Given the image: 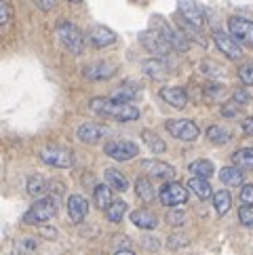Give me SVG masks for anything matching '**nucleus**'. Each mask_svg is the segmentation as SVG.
Wrapping results in <instances>:
<instances>
[{
  "mask_svg": "<svg viewBox=\"0 0 253 255\" xmlns=\"http://www.w3.org/2000/svg\"><path fill=\"white\" fill-rule=\"evenodd\" d=\"M91 110L102 114V116H108V118H114V121H121V123H126V121H137L139 118V108H135L131 104H125V102H119V99H104V97H95L91 99Z\"/></svg>",
  "mask_w": 253,
  "mask_h": 255,
  "instance_id": "f257e3e1",
  "label": "nucleus"
},
{
  "mask_svg": "<svg viewBox=\"0 0 253 255\" xmlns=\"http://www.w3.org/2000/svg\"><path fill=\"white\" fill-rule=\"evenodd\" d=\"M40 158L44 165L55 167V169H70L74 165V152L68 145H61V143H47L40 150Z\"/></svg>",
  "mask_w": 253,
  "mask_h": 255,
  "instance_id": "f03ea898",
  "label": "nucleus"
},
{
  "mask_svg": "<svg viewBox=\"0 0 253 255\" xmlns=\"http://www.w3.org/2000/svg\"><path fill=\"white\" fill-rule=\"evenodd\" d=\"M55 34H57V38L61 40V44L66 47L68 51L72 53H76V55H80V53L85 51V36L83 32H80L74 23H70V21H59L57 23V28H55Z\"/></svg>",
  "mask_w": 253,
  "mask_h": 255,
  "instance_id": "7ed1b4c3",
  "label": "nucleus"
},
{
  "mask_svg": "<svg viewBox=\"0 0 253 255\" xmlns=\"http://www.w3.org/2000/svg\"><path fill=\"white\" fill-rule=\"evenodd\" d=\"M57 213V203L53 198H40L28 209V213L23 215V222L28 224H42L49 222L53 215Z\"/></svg>",
  "mask_w": 253,
  "mask_h": 255,
  "instance_id": "20e7f679",
  "label": "nucleus"
},
{
  "mask_svg": "<svg viewBox=\"0 0 253 255\" xmlns=\"http://www.w3.org/2000/svg\"><path fill=\"white\" fill-rule=\"evenodd\" d=\"M104 152L108 154L110 158L114 160H119V162H125V160H131L137 156V143H133V141H125V139H114V141H108L104 145Z\"/></svg>",
  "mask_w": 253,
  "mask_h": 255,
  "instance_id": "39448f33",
  "label": "nucleus"
},
{
  "mask_svg": "<svg viewBox=\"0 0 253 255\" xmlns=\"http://www.w3.org/2000/svg\"><path fill=\"white\" fill-rule=\"evenodd\" d=\"M213 42H215V47H218L228 59H241L243 57L241 42L234 38L232 34H226L222 30H215L213 32Z\"/></svg>",
  "mask_w": 253,
  "mask_h": 255,
  "instance_id": "423d86ee",
  "label": "nucleus"
},
{
  "mask_svg": "<svg viewBox=\"0 0 253 255\" xmlns=\"http://www.w3.org/2000/svg\"><path fill=\"white\" fill-rule=\"evenodd\" d=\"M177 11L182 13L184 21H188L190 25L201 30L205 25V11L203 6L196 2V0H177Z\"/></svg>",
  "mask_w": 253,
  "mask_h": 255,
  "instance_id": "0eeeda50",
  "label": "nucleus"
},
{
  "mask_svg": "<svg viewBox=\"0 0 253 255\" xmlns=\"http://www.w3.org/2000/svg\"><path fill=\"white\" fill-rule=\"evenodd\" d=\"M228 30L241 44L253 47V21L245 17H230L228 19Z\"/></svg>",
  "mask_w": 253,
  "mask_h": 255,
  "instance_id": "6e6552de",
  "label": "nucleus"
},
{
  "mask_svg": "<svg viewBox=\"0 0 253 255\" xmlns=\"http://www.w3.org/2000/svg\"><path fill=\"white\" fill-rule=\"evenodd\" d=\"M154 21L158 23V25H156V32H160L162 38H165V40L171 44V49H175V51H188L190 42H188V38H186L182 32L175 30V28H171V25L162 21L160 17H156Z\"/></svg>",
  "mask_w": 253,
  "mask_h": 255,
  "instance_id": "1a4fd4ad",
  "label": "nucleus"
},
{
  "mask_svg": "<svg viewBox=\"0 0 253 255\" xmlns=\"http://www.w3.org/2000/svg\"><path fill=\"white\" fill-rule=\"evenodd\" d=\"M160 203L165 207H177V205H184L188 200V190L177 184V181H171V184H165L160 190Z\"/></svg>",
  "mask_w": 253,
  "mask_h": 255,
  "instance_id": "9d476101",
  "label": "nucleus"
},
{
  "mask_svg": "<svg viewBox=\"0 0 253 255\" xmlns=\"http://www.w3.org/2000/svg\"><path fill=\"white\" fill-rule=\"evenodd\" d=\"M165 127L173 137L182 139V141H194L198 137V133H201L192 121H167Z\"/></svg>",
  "mask_w": 253,
  "mask_h": 255,
  "instance_id": "9b49d317",
  "label": "nucleus"
},
{
  "mask_svg": "<svg viewBox=\"0 0 253 255\" xmlns=\"http://www.w3.org/2000/svg\"><path fill=\"white\" fill-rule=\"evenodd\" d=\"M139 40H141L143 47H146L150 53H154L156 57H165L167 53H169V49H171V44L165 38H162L160 32H156V30L141 32L139 34Z\"/></svg>",
  "mask_w": 253,
  "mask_h": 255,
  "instance_id": "f8f14e48",
  "label": "nucleus"
},
{
  "mask_svg": "<svg viewBox=\"0 0 253 255\" xmlns=\"http://www.w3.org/2000/svg\"><path fill=\"white\" fill-rule=\"evenodd\" d=\"M141 169L146 175L154 177V179H173L175 177V169L167 165V162L162 160H156V158H148L141 162Z\"/></svg>",
  "mask_w": 253,
  "mask_h": 255,
  "instance_id": "ddd939ff",
  "label": "nucleus"
},
{
  "mask_svg": "<svg viewBox=\"0 0 253 255\" xmlns=\"http://www.w3.org/2000/svg\"><path fill=\"white\" fill-rule=\"evenodd\" d=\"M116 74V66L110 61H93L83 68V76L89 80H106Z\"/></svg>",
  "mask_w": 253,
  "mask_h": 255,
  "instance_id": "4468645a",
  "label": "nucleus"
},
{
  "mask_svg": "<svg viewBox=\"0 0 253 255\" xmlns=\"http://www.w3.org/2000/svg\"><path fill=\"white\" fill-rule=\"evenodd\" d=\"M89 213V203H87V198L85 196H80V194H72L68 198V217L74 224H80L87 217Z\"/></svg>",
  "mask_w": 253,
  "mask_h": 255,
  "instance_id": "2eb2a0df",
  "label": "nucleus"
},
{
  "mask_svg": "<svg viewBox=\"0 0 253 255\" xmlns=\"http://www.w3.org/2000/svg\"><path fill=\"white\" fill-rule=\"evenodd\" d=\"M87 38L95 49H104V47H110V44L116 42V34L110 28H106V25H95V28L89 32Z\"/></svg>",
  "mask_w": 253,
  "mask_h": 255,
  "instance_id": "dca6fc26",
  "label": "nucleus"
},
{
  "mask_svg": "<svg viewBox=\"0 0 253 255\" xmlns=\"http://www.w3.org/2000/svg\"><path fill=\"white\" fill-rule=\"evenodd\" d=\"M110 131L106 129V127H102V125H93V123H85V125H80L78 127V131H76V135H78V139L80 141H85V143H95V141H99L104 137V135H108Z\"/></svg>",
  "mask_w": 253,
  "mask_h": 255,
  "instance_id": "f3484780",
  "label": "nucleus"
},
{
  "mask_svg": "<svg viewBox=\"0 0 253 255\" xmlns=\"http://www.w3.org/2000/svg\"><path fill=\"white\" fill-rule=\"evenodd\" d=\"M160 97L165 99L167 104H171L175 110H184L186 104H188V97H186V91L179 89V87H165L160 91Z\"/></svg>",
  "mask_w": 253,
  "mask_h": 255,
  "instance_id": "a211bd4d",
  "label": "nucleus"
},
{
  "mask_svg": "<svg viewBox=\"0 0 253 255\" xmlns=\"http://www.w3.org/2000/svg\"><path fill=\"white\" fill-rule=\"evenodd\" d=\"M131 222L137 228H141V230H154L156 224H158L156 215L152 211H148V209H137V211H133L131 213Z\"/></svg>",
  "mask_w": 253,
  "mask_h": 255,
  "instance_id": "6ab92c4d",
  "label": "nucleus"
},
{
  "mask_svg": "<svg viewBox=\"0 0 253 255\" xmlns=\"http://www.w3.org/2000/svg\"><path fill=\"white\" fill-rule=\"evenodd\" d=\"M143 74H148L150 78L154 80H165L167 78V66L160 59H148L143 61Z\"/></svg>",
  "mask_w": 253,
  "mask_h": 255,
  "instance_id": "aec40b11",
  "label": "nucleus"
},
{
  "mask_svg": "<svg viewBox=\"0 0 253 255\" xmlns=\"http://www.w3.org/2000/svg\"><path fill=\"white\" fill-rule=\"evenodd\" d=\"M188 188L192 190V192H194L198 198H203V200H207V198L213 196V190H211L209 181H207L205 177H192V179L188 181Z\"/></svg>",
  "mask_w": 253,
  "mask_h": 255,
  "instance_id": "412c9836",
  "label": "nucleus"
},
{
  "mask_svg": "<svg viewBox=\"0 0 253 255\" xmlns=\"http://www.w3.org/2000/svg\"><path fill=\"white\" fill-rule=\"evenodd\" d=\"M135 194H137V198H141L143 203H152L156 196L154 186H152V181L148 177H141V179L135 181Z\"/></svg>",
  "mask_w": 253,
  "mask_h": 255,
  "instance_id": "4be33fe9",
  "label": "nucleus"
},
{
  "mask_svg": "<svg viewBox=\"0 0 253 255\" xmlns=\"http://www.w3.org/2000/svg\"><path fill=\"white\" fill-rule=\"evenodd\" d=\"M188 171L192 173V175H196V177H205V179H209V177L213 175L215 167H213V162H211V160H205V158H201V160L190 162Z\"/></svg>",
  "mask_w": 253,
  "mask_h": 255,
  "instance_id": "5701e85b",
  "label": "nucleus"
},
{
  "mask_svg": "<svg viewBox=\"0 0 253 255\" xmlns=\"http://www.w3.org/2000/svg\"><path fill=\"white\" fill-rule=\"evenodd\" d=\"M106 181L110 184V188L119 190V192H125V190L129 188V181H126V177L123 175L121 171H116V169H106Z\"/></svg>",
  "mask_w": 253,
  "mask_h": 255,
  "instance_id": "b1692460",
  "label": "nucleus"
},
{
  "mask_svg": "<svg viewBox=\"0 0 253 255\" xmlns=\"http://www.w3.org/2000/svg\"><path fill=\"white\" fill-rule=\"evenodd\" d=\"M220 177L226 186H241L243 184V179H245V175L241 173L239 167H224L222 173H220Z\"/></svg>",
  "mask_w": 253,
  "mask_h": 255,
  "instance_id": "393cba45",
  "label": "nucleus"
},
{
  "mask_svg": "<svg viewBox=\"0 0 253 255\" xmlns=\"http://www.w3.org/2000/svg\"><path fill=\"white\" fill-rule=\"evenodd\" d=\"M232 160L239 169H253V148H241L232 154Z\"/></svg>",
  "mask_w": 253,
  "mask_h": 255,
  "instance_id": "a878e982",
  "label": "nucleus"
},
{
  "mask_svg": "<svg viewBox=\"0 0 253 255\" xmlns=\"http://www.w3.org/2000/svg\"><path fill=\"white\" fill-rule=\"evenodd\" d=\"M137 87H135L133 83H123L119 89L114 91V99H119V102H125V104H129L133 102L135 97H137Z\"/></svg>",
  "mask_w": 253,
  "mask_h": 255,
  "instance_id": "bb28decb",
  "label": "nucleus"
},
{
  "mask_svg": "<svg viewBox=\"0 0 253 255\" xmlns=\"http://www.w3.org/2000/svg\"><path fill=\"white\" fill-rule=\"evenodd\" d=\"M213 205H215V211H218L220 215H226V213L230 211V205H232L230 192H226V190L213 192Z\"/></svg>",
  "mask_w": 253,
  "mask_h": 255,
  "instance_id": "cd10ccee",
  "label": "nucleus"
},
{
  "mask_svg": "<svg viewBox=\"0 0 253 255\" xmlns=\"http://www.w3.org/2000/svg\"><path fill=\"white\" fill-rule=\"evenodd\" d=\"M141 139L146 141V145H148V148L154 152V154H162V152L167 150V143L162 141L156 133H152V131H143V133H141Z\"/></svg>",
  "mask_w": 253,
  "mask_h": 255,
  "instance_id": "c85d7f7f",
  "label": "nucleus"
},
{
  "mask_svg": "<svg viewBox=\"0 0 253 255\" xmlns=\"http://www.w3.org/2000/svg\"><path fill=\"white\" fill-rule=\"evenodd\" d=\"M95 205L99 209H108L112 205V192H110V186H104V184H99L95 186Z\"/></svg>",
  "mask_w": 253,
  "mask_h": 255,
  "instance_id": "c756f323",
  "label": "nucleus"
},
{
  "mask_svg": "<svg viewBox=\"0 0 253 255\" xmlns=\"http://www.w3.org/2000/svg\"><path fill=\"white\" fill-rule=\"evenodd\" d=\"M207 137H209V141H213V143L224 145V143L230 141V131L224 129V127H220V125H213V127L207 129Z\"/></svg>",
  "mask_w": 253,
  "mask_h": 255,
  "instance_id": "7c9ffc66",
  "label": "nucleus"
},
{
  "mask_svg": "<svg viewBox=\"0 0 253 255\" xmlns=\"http://www.w3.org/2000/svg\"><path fill=\"white\" fill-rule=\"evenodd\" d=\"M44 192H47V181H44L42 175H30L28 179V194L30 196H42Z\"/></svg>",
  "mask_w": 253,
  "mask_h": 255,
  "instance_id": "2f4dec72",
  "label": "nucleus"
},
{
  "mask_svg": "<svg viewBox=\"0 0 253 255\" xmlns=\"http://www.w3.org/2000/svg\"><path fill=\"white\" fill-rule=\"evenodd\" d=\"M125 211H126V203L125 200H114V203L106 209V215L110 222H121L125 217Z\"/></svg>",
  "mask_w": 253,
  "mask_h": 255,
  "instance_id": "473e14b6",
  "label": "nucleus"
},
{
  "mask_svg": "<svg viewBox=\"0 0 253 255\" xmlns=\"http://www.w3.org/2000/svg\"><path fill=\"white\" fill-rule=\"evenodd\" d=\"M36 249H38V243H36L34 239L17 241V245L13 247L15 255H36Z\"/></svg>",
  "mask_w": 253,
  "mask_h": 255,
  "instance_id": "72a5a7b5",
  "label": "nucleus"
},
{
  "mask_svg": "<svg viewBox=\"0 0 253 255\" xmlns=\"http://www.w3.org/2000/svg\"><path fill=\"white\" fill-rule=\"evenodd\" d=\"M239 78H241V83L243 85H253V61H247V63H243V66L239 68Z\"/></svg>",
  "mask_w": 253,
  "mask_h": 255,
  "instance_id": "f704fd0d",
  "label": "nucleus"
},
{
  "mask_svg": "<svg viewBox=\"0 0 253 255\" xmlns=\"http://www.w3.org/2000/svg\"><path fill=\"white\" fill-rule=\"evenodd\" d=\"M165 220H167L169 226H184V222H186V211H182V209H171Z\"/></svg>",
  "mask_w": 253,
  "mask_h": 255,
  "instance_id": "c9c22d12",
  "label": "nucleus"
},
{
  "mask_svg": "<svg viewBox=\"0 0 253 255\" xmlns=\"http://www.w3.org/2000/svg\"><path fill=\"white\" fill-rule=\"evenodd\" d=\"M239 220L243 226L253 228V205H243L239 209Z\"/></svg>",
  "mask_w": 253,
  "mask_h": 255,
  "instance_id": "e433bc0d",
  "label": "nucleus"
},
{
  "mask_svg": "<svg viewBox=\"0 0 253 255\" xmlns=\"http://www.w3.org/2000/svg\"><path fill=\"white\" fill-rule=\"evenodd\" d=\"M239 114H241V104H239V102H234V99L222 106V116H226V118H234V116H239Z\"/></svg>",
  "mask_w": 253,
  "mask_h": 255,
  "instance_id": "4c0bfd02",
  "label": "nucleus"
},
{
  "mask_svg": "<svg viewBox=\"0 0 253 255\" xmlns=\"http://www.w3.org/2000/svg\"><path fill=\"white\" fill-rule=\"evenodd\" d=\"M8 21H11V6L0 0V25H6Z\"/></svg>",
  "mask_w": 253,
  "mask_h": 255,
  "instance_id": "58836bf2",
  "label": "nucleus"
},
{
  "mask_svg": "<svg viewBox=\"0 0 253 255\" xmlns=\"http://www.w3.org/2000/svg\"><path fill=\"white\" fill-rule=\"evenodd\" d=\"M241 200H243L245 205H253V184L243 186V190H241Z\"/></svg>",
  "mask_w": 253,
  "mask_h": 255,
  "instance_id": "ea45409f",
  "label": "nucleus"
},
{
  "mask_svg": "<svg viewBox=\"0 0 253 255\" xmlns=\"http://www.w3.org/2000/svg\"><path fill=\"white\" fill-rule=\"evenodd\" d=\"M188 243L186 236H179V234H173L169 236V249H177V247H184V245Z\"/></svg>",
  "mask_w": 253,
  "mask_h": 255,
  "instance_id": "a19ab883",
  "label": "nucleus"
},
{
  "mask_svg": "<svg viewBox=\"0 0 253 255\" xmlns=\"http://www.w3.org/2000/svg\"><path fill=\"white\" fill-rule=\"evenodd\" d=\"M232 99L243 106V104H247V102H249V93H247L245 89H237V91H234V95H232Z\"/></svg>",
  "mask_w": 253,
  "mask_h": 255,
  "instance_id": "79ce46f5",
  "label": "nucleus"
},
{
  "mask_svg": "<svg viewBox=\"0 0 253 255\" xmlns=\"http://www.w3.org/2000/svg\"><path fill=\"white\" fill-rule=\"evenodd\" d=\"M34 2L40 11H51V8L55 6V0H34Z\"/></svg>",
  "mask_w": 253,
  "mask_h": 255,
  "instance_id": "37998d69",
  "label": "nucleus"
},
{
  "mask_svg": "<svg viewBox=\"0 0 253 255\" xmlns=\"http://www.w3.org/2000/svg\"><path fill=\"white\" fill-rule=\"evenodd\" d=\"M141 243H143V247L150 249V251H156L158 249V239H152V236H146Z\"/></svg>",
  "mask_w": 253,
  "mask_h": 255,
  "instance_id": "c03bdc74",
  "label": "nucleus"
},
{
  "mask_svg": "<svg viewBox=\"0 0 253 255\" xmlns=\"http://www.w3.org/2000/svg\"><path fill=\"white\" fill-rule=\"evenodd\" d=\"M243 131L253 137V116H249V118H245V121H243Z\"/></svg>",
  "mask_w": 253,
  "mask_h": 255,
  "instance_id": "a18cd8bd",
  "label": "nucleus"
},
{
  "mask_svg": "<svg viewBox=\"0 0 253 255\" xmlns=\"http://www.w3.org/2000/svg\"><path fill=\"white\" fill-rule=\"evenodd\" d=\"M114 255H133V251H129V249H121V251H116Z\"/></svg>",
  "mask_w": 253,
  "mask_h": 255,
  "instance_id": "49530a36",
  "label": "nucleus"
},
{
  "mask_svg": "<svg viewBox=\"0 0 253 255\" xmlns=\"http://www.w3.org/2000/svg\"><path fill=\"white\" fill-rule=\"evenodd\" d=\"M68 2H83V0H68Z\"/></svg>",
  "mask_w": 253,
  "mask_h": 255,
  "instance_id": "de8ad7c7",
  "label": "nucleus"
}]
</instances>
